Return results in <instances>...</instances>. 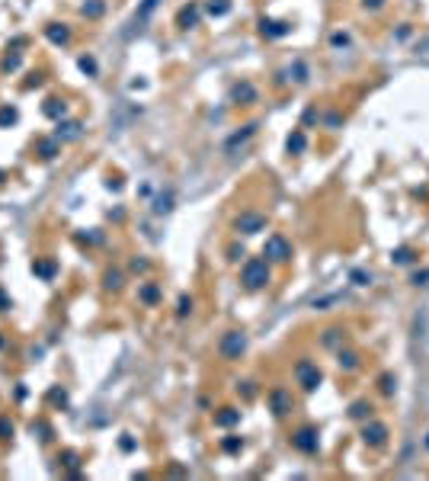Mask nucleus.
<instances>
[{
  "label": "nucleus",
  "mask_w": 429,
  "mask_h": 481,
  "mask_svg": "<svg viewBox=\"0 0 429 481\" xmlns=\"http://www.w3.org/2000/svg\"><path fill=\"white\" fill-rule=\"evenodd\" d=\"M339 366H343V369H356V366H359V356H356V353H339Z\"/></svg>",
  "instance_id": "19"
},
{
  "label": "nucleus",
  "mask_w": 429,
  "mask_h": 481,
  "mask_svg": "<svg viewBox=\"0 0 429 481\" xmlns=\"http://www.w3.org/2000/svg\"><path fill=\"white\" fill-rule=\"evenodd\" d=\"M295 379H298V385L304 391H314L320 385V369L314 363H308V360H301L298 366H295Z\"/></svg>",
  "instance_id": "3"
},
{
  "label": "nucleus",
  "mask_w": 429,
  "mask_h": 481,
  "mask_svg": "<svg viewBox=\"0 0 429 481\" xmlns=\"http://www.w3.org/2000/svg\"><path fill=\"white\" fill-rule=\"evenodd\" d=\"M240 283L247 286L250 292H256V289L269 286V263H266V260H260V257L247 260V263H243V273H240Z\"/></svg>",
  "instance_id": "1"
},
{
  "label": "nucleus",
  "mask_w": 429,
  "mask_h": 481,
  "mask_svg": "<svg viewBox=\"0 0 429 481\" xmlns=\"http://www.w3.org/2000/svg\"><path fill=\"white\" fill-rule=\"evenodd\" d=\"M240 421V410H234V407H224L221 414H215V424L218 427H234Z\"/></svg>",
  "instance_id": "11"
},
{
  "label": "nucleus",
  "mask_w": 429,
  "mask_h": 481,
  "mask_svg": "<svg viewBox=\"0 0 429 481\" xmlns=\"http://www.w3.org/2000/svg\"><path fill=\"white\" fill-rule=\"evenodd\" d=\"M80 67L87 74H96V64H93V58H80Z\"/></svg>",
  "instance_id": "28"
},
{
  "label": "nucleus",
  "mask_w": 429,
  "mask_h": 481,
  "mask_svg": "<svg viewBox=\"0 0 429 481\" xmlns=\"http://www.w3.org/2000/svg\"><path fill=\"white\" fill-rule=\"evenodd\" d=\"M154 7H157V0H141V10H138V20H147V16L154 13Z\"/></svg>",
  "instance_id": "20"
},
{
  "label": "nucleus",
  "mask_w": 429,
  "mask_h": 481,
  "mask_svg": "<svg viewBox=\"0 0 429 481\" xmlns=\"http://www.w3.org/2000/svg\"><path fill=\"white\" fill-rule=\"evenodd\" d=\"M13 119H16L13 109H4V112H0V122H13Z\"/></svg>",
  "instance_id": "31"
},
{
  "label": "nucleus",
  "mask_w": 429,
  "mask_h": 481,
  "mask_svg": "<svg viewBox=\"0 0 429 481\" xmlns=\"http://www.w3.org/2000/svg\"><path fill=\"white\" fill-rule=\"evenodd\" d=\"M349 414H353L356 421H362V417H369V414H372V407L365 404V401H356V404H353V410H349Z\"/></svg>",
  "instance_id": "16"
},
{
  "label": "nucleus",
  "mask_w": 429,
  "mask_h": 481,
  "mask_svg": "<svg viewBox=\"0 0 429 481\" xmlns=\"http://www.w3.org/2000/svg\"><path fill=\"white\" fill-rule=\"evenodd\" d=\"M304 145H308V138H304L301 132H295L292 138H288V151H295V154H298V151H304Z\"/></svg>",
  "instance_id": "14"
},
{
  "label": "nucleus",
  "mask_w": 429,
  "mask_h": 481,
  "mask_svg": "<svg viewBox=\"0 0 429 481\" xmlns=\"http://www.w3.org/2000/svg\"><path fill=\"white\" fill-rule=\"evenodd\" d=\"M260 29H263V36H269V39H279V36H288V32H292V26H288V23H273V20H263V23H260Z\"/></svg>",
  "instance_id": "9"
},
{
  "label": "nucleus",
  "mask_w": 429,
  "mask_h": 481,
  "mask_svg": "<svg viewBox=\"0 0 429 481\" xmlns=\"http://www.w3.org/2000/svg\"><path fill=\"white\" fill-rule=\"evenodd\" d=\"M221 356L224 360H240V353L247 350V334H240V330H231V334L221 337Z\"/></svg>",
  "instance_id": "2"
},
{
  "label": "nucleus",
  "mask_w": 429,
  "mask_h": 481,
  "mask_svg": "<svg viewBox=\"0 0 429 481\" xmlns=\"http://www.w3.org/2000/svg\"><path fill=\"white\" fill-rule=\"evenodd\" d=\"M381 391L384 395H394V379L391 375H381Z\"/></svg>",
  "instance_id": "25"
},
{
  "label": "nucleus",
  "mask_w": 429,
  "mask_h": 481,
  "mask_svg": "<svg viewBox=\"0 0 429 481\" xmlns=\"http://www.w3.org/2000/svg\"><path fill=\"white\" fill-rule=\"evenodd\" d=\"M426 446H429V440H426Z\"/></svg>",
  "instance_id": "34"
},
{
  "label": "nucleus",
  "mask_w": 429,
  "mask_h": 481,
  "mask_svg": "<svg viewBox=\"0 0 429 481\" xmlns=\"http://www.w3.org/2000/svg\"><path fill=\"white\" fill-rule=\"evenodd\" d=\"M106 286H109V289H119V286H122V283H119V273H109V276H106Z\"/></svg>",
  "instance_id": "29"
},
{
  "label": "nucleus",
  "mask_w": 429,
  "mask_h": 481,
  "mask_svg": "<svg viewBox=\"0 0 429 481\" xmlns=\"http://www.w3.org/2000/svg\"><path fill=\"white\" fill-rule=\"evenodd\" d=\"M154 212L160 215V212H170V192H163L160 199H157V205H154Z\"/></svg>",
  "instance_id": "22"
},
{
  "label": "nucleus",
  "mask_w": 429,
  "mask_h": 481,
  "mask_svg": "<svg viewBox=\"0 0 429 481\" xmlns=\"http://www.w3.org/2000/svg\"><path fill=\"white\" fill-rule=\"evenodd\" d=\"M234 228H237V231H243V234H256V231H263V228H266V215L243 212V215H237Z\"/></svg>",
  "instance_id": "5"
},
{
  "label": "nucleus",
  "mask_w": 429,
  "mask_h": 481,
  "mask_svg": "<svg viewBox=\"0 0 429 481\" xmlns=\"http://www.w3.org/2000/svg\"><path fill=\"white\" fill-rule=\"evenodd\" d=\"M45 32H48V39H51V42H67V36H71L67 29H58V26H48Z\"/></svg>",
  "instance_id": "17"
},
{
  "label": "nucleus",
  "mask_w": 429,
  "mask_h": 481,
  "mask_svg": "<svg viewBox=\"0 0 429 481\" xmlns=\"http://www.w3.org/2000/svg\"><path fill=\"white\" fill-rule=\"evenodd\" d=\"M227 10H231L227 0H212V4H208V13H212V16H224Z\"/></svg>",
  "instance_id": "15"
},
{
  "label": "nucleus",
  "mask_w": 429,
  "mask_h": 481,
  "mask_svg": "<svg viewBox=\"0 0 429 481\" xmlns=\"http://www.w3.org/2000/svg\"><path fill=\"white\" fill-rule=\"evenodd\" d=\"M103 13V4H90V7H83V16H100Z\"/></svg>",
  "instance_id": "27"
},
{
  "label": "nucleus",
  "mask_w": 429,
  "mask_h": 481,
  "mask_svg": "<svg viewBox=\"0 0 429 481\" xmlns=\"http://www.w3.org/2000/svg\"><path fill=\"white\" fill-rule=\"evenodd\" d=\"M292 443H295V449L311 456V452H317V430H314V427H301V430L292 436Z\"/></svg>",
  "instance_id": "6"
},
{
  "label": "nucleus",
  "mask_w": 429,
  "mask_h": 481,
  "mask_svg": "<svg viewBox=\"0 0 429 481\" xmlns=\"http://www.w3.org/2000/svg\"><path fill=\"white\" fill-rule=\"evenodd\" d=\"M0 433H4V436H7V433H13V424H7V421H0Z\"/></svg>",
  "instance_id": "32"
},
{
  "label": "nucleus",
  "mask_w": 429,
  "mask_h": 481,
  "mask_svg": "<svg viewBox=\"0 0 429 481\" xmlns=\"http://www.w3.org/2000/svg\"><path fill=\"white\" fill-rule=\"evenodd\" d=\"M196 20H199V10H196V7H183L180 16H177V23L183 26V29H189V26L196 23Z\"/></svg>",
  "instance_id": "12"
},
{
  "label": "nucleus",
  "mask_w": 429,
  "mask_h": 481,
  "mask_svg": "<svg viewBox=\"0 0 429 481\" xmlns=\"http://www.w3.org/2000/svg\"><path fill=\"white\" fill-rule=\"evenodd\" d=\"M391 260H394V263H400V266H407V263H413V260H416V250L413 247H397V250H391Z\"/></svg>",
  "instance_id": "10"
},
{
  "label": "nucleus",
  "mask_w": 429,
  "mask_h": 481,
  "mask_svg": "<svg viewBox=\"0 0 429 481\" xmlns=\"http://www.w3.org/2000/svg\"><path fill=\"white\" fill-rule=\"evenodd\" d=\"M224 449L227 452H237L240 449V440H224Z\"/></svg>",
  "instance_id": "30"
},
{
  "label": "nucleus",
  "mask_w": 429,
  "mask_h": 481,
  "mask_svg": "<svg viewBox=\"0 0 429 481\" xmlns=\"http://www.w3.org/2000/svg\"><path fill=\"white\" fill-rule=\"evenodd\" d=\"M45 112H48V116H58V112H64V103L58 106V100H51L48 106H45Z\"/></svg>",
  "instance_id": "26"
},
{
  "label": "nucleus",
  "mask_w": 429,
  "mask_h": 481,
  "mask_svg": "<svg viewBox=\"0 0 429 481\" xmlns=\"http://www.w3.org/2000/svg\"><path fill=\"white\" fill-rule=\"evenodd\" d=\"M353 283H356V286H369V283H372V276H369V273H362V269H353Z\"/></svg>",
  "instance_id": "23"
},
{
  "label": "nucleus",
  "mask_w": 429,
  "mask_h": 481,
  "mask_svg": "<svg viewBox=\"0 0 429 481\" xmlns=\"http://www.w3.org/2000/svg\"><path fill=\"white\" fill-rule=\"evenodd\" d=\"M362 4H365V7H372V10H378V7L384 4V0H362Z\"/></svg>",
  "instance_id": "33"
},
{
  "label": "nucleus",
  "mask_w": 429,
  "mask_h": 481,
  "mask_svg": "<svg viewBox=\"0 0 429 481\" xmlns=\"http://www.w3.org/2000/svg\"><path fill=\"white\" fill-rule=\"evenodd\" d=\"M189 311H192V299H186V295H183V299H180V308H177V314H180V318H186Z\"/></svg>",
  "instance_id": "24"
},
{
  "label": "nucleus",
  "mask_w": 429,
  "mask_h": 481,
  "mask_svg": "<svg viewBox=\"0 0 429 481\" xmlns=\"http://www.w3.org/2000/svg\"><path fill=\"white\" fill-rule=\"evenodd\" d=\"M234 100H256V90H253L250 84H243V87H234Z\"/></svg>",
  "instance_id": "13"
},
{
  "label": "nucleus",
  "mask_w": 429,
  "mask_h": 481,
  "mask_svg": "<svg viewBox=\"0 0 429 481\" xmlns=\"http://www.w3.org/2000/svg\"><path fill=\"white\" fill-rule=\"evenodd\" d=\"M253 132H256V125H247V128H243V132H237V135H234V138H231V142H227V148H234V145H237V142H243V138H250Z\"/></svg>",
  "instance_id": "21"
},
{
  "label": "nucleus",
  "mask_w": 429,
  "mask_h": 481,
  "mask_svg": "<svg viewBox=\"0 0 429 481\" xmlns=\"http://www.w3.org/2000/svg\"><path fill=\"white\" fill-rule=\"evenodd\" d=\"M269 404H273L276 417H285L288 410H292V395H288V391H282V388H276L273 395H269Z\"/></svg>",
  "instance_id": "8"
},
{
  "label": "nucleus",
  "mask_w": 429,
  "mask_h": 481,
  "mask_svg": "<svg viewBox=\"0 0 429 481\" xmlns=\"http://www.w3.org/2000/svg\"><path fill=\"white\" fill-rule=\"evenodd\" d=\"M141 299H144L147 305H154L157 299H160V292H157V286H144V289H141Z\"/></svg>",
  "instance_id": "18"
},
{
  "label": "nucleus",
  "mask_w": 429,
  "mask_h": 481,
  "mask_svg": "<svg viewBox=\"0 0 429 481\" xmlns=\"http://www.w3.org/2000/svg\"><path fill=\"white\" fill-rule=\"evenodd\" d=\"M263 257L269 260H279V263H285L288 257H292V244H288L282 234H273V238L266 241V247H263Z\"/></svg>",
  "instance_id": "4"
},
{
  "label": "nucleus",
  "mask_w": 429,
  "mask_h": 481,
  "mask_svg": "<svg viewBox=\"0 0 429 481\" xmlns=\"http://www.w3.org/2000/svg\"><path fill=\"white\" fill-rule=\"evenodd\" d=\"M384 440H388V427L378 424V421L369 424V427L362 430V443H365V446H384Z\"/></svg>",
  "instance_id": "7"
}]
</instances>
